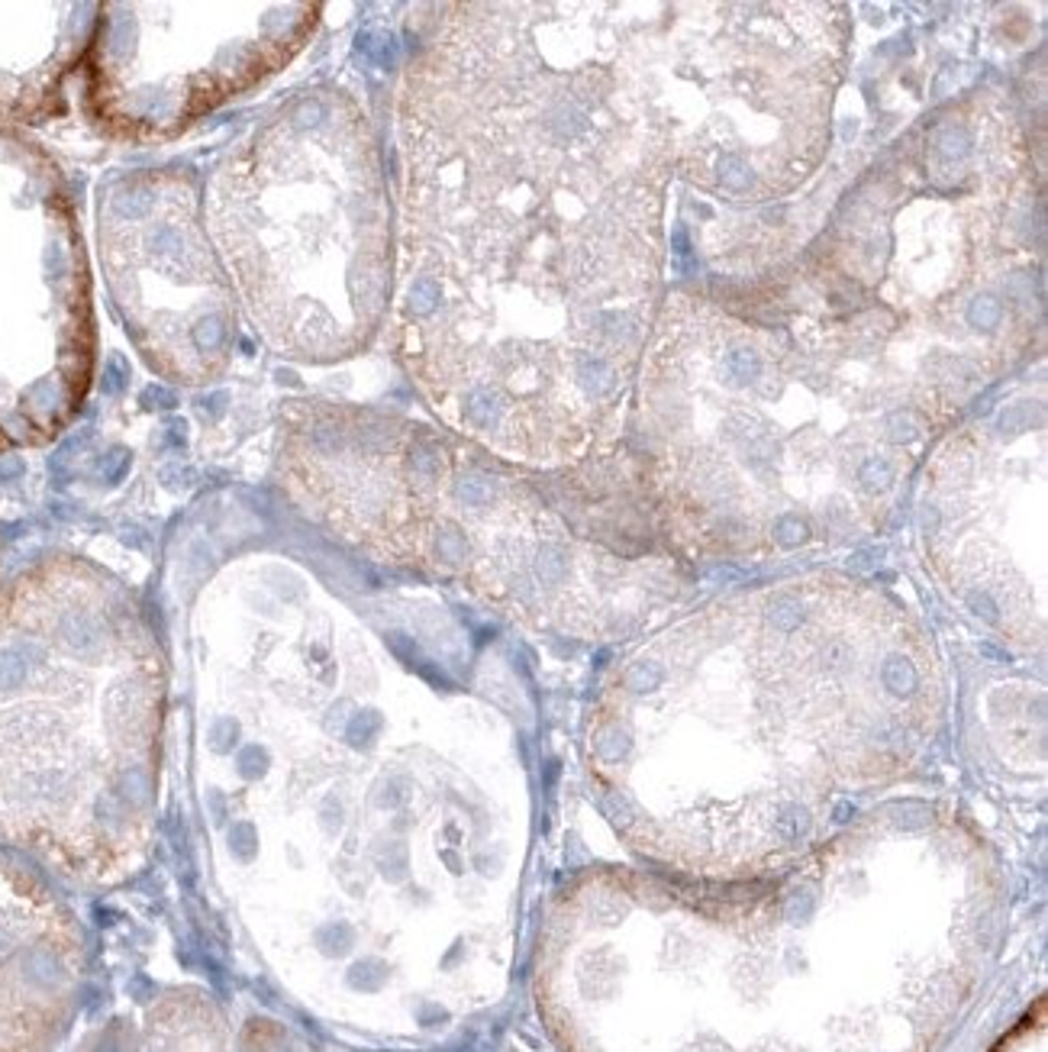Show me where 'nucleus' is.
I'll return each mask as SVG.
<instances>
[{"instance_id": "f257e3e1", "label": "nucleus", "mask_w": 1048, "mask_h": 1052, "mask_svg": "<svg viewBox=\"0 0 1048 1052\" xmlns=\"http://www.w3.org/2000/svg\"><path fill=\"white\" fill-rule=\"evenodd\" d=\"M607 81L584 7H449L400 95L413 375L504 459H574L617 384Z\"/></svg>"}, {"instance_id": "f03ea898", "label": "nucleus", "mask_w": 1048, "mask_h": 1052, "mask_svg": "<svg viewBox=\"0 0 1048 1052\" xmlns=\"http://www.w3.org/2000/svg\"><path fill=\"white\" fill-rule=\"evenodd\" d=\"M1001 908L964 823L864 813L759 878L591 875L552 917L542 1001L569 1052H936Z\"/></svg>"}, {"instance_id": "7ed1b4c3", "label": "nucleus", "mask_w": 1048, "mask_h": 1052, "mask_svg": "<svg viewBox=\"0 0 1048 1052\" xmlns=\"http://www.w3.org/2000/svg\"><path fill=\"white\" fill-rule=\"evenodd\" d=\"M736 653L694 723L600 714L591 768L659 872L739 881L804 859L923 763L939 726L929 643L878 591L810 578L722 621Z\"/></svg>"}, {"instance_id": "20e7f679", "label": "nucleus", "mask_w": 1048, "mask_h": 1052, "mask_svg": "<svg viewBox=\"0 0 1048 1052\" xmlns=\"http://www.w3.org/2000/svg\"><path fill=\"white\" fill-rule=\"evenodd\" d=\"M278 479L304 514L375 559L452 578L523 621H614L620 549L577 536L539 487L452 452L417 424L294 404Z\"/></svg>"}, {"instance_id": "39448f33", "label": "nucleus", "mask_w": 1048, "mask_h": 1052, "mask_svg": "<svg viewBox=\"0 0 1048 1052\" xmlns=\"http://www.w3.org/2000/svg\"><path fill=\"white\" fill-rule=\"evenodd\" d=\"M162 669L136 607L95 574L0 598V836L120 859L143 826Z\"/></svg>"}, {"instance_id": "423d86ee", "label": "nucleus", "mask_w": 1048, "mask_h": 1052, "mask_svg": "<svg viewBox=\"0 0 1048 1052\" xmlns=\"http://www.w3.org/2000/svg\"><path fill=\"white\" fill-rule=\"evenodd\" d=\"M207 233L249 324L278 355L355 352L387 297V204L365 117L297 91L220 158Z\"/></svg>"}, {"instance_id": "0eeeda50", "label": "nucleus", "mask_w": 1048, "mask_h": 1052, "mask_svg": "<svg viewBox=\"0 0 1048 1052\" xmlns=\"http://www.w3.org/2000/svg\"><path fill=\"white\" fill-rule=\"evenodd\" d=\"M88 46L95 120L130 143L185 133L258 88L313 30V3H107Z\"/></svg>"}, {"instance_id": "6e6552de", "label": "nucleus", "mask_w": 1048, "mask_h": 1052, "mask_svg": "<svg viewBox=\"0 0 1048 1052\" xmlns=\"http://www.w3.org/2000/svg\"><path fill=\"white\" fill-rule=\"evenodd\" d=\"M191 175L136 172L100 200V265L143 359L168 382L220 379L236 342V294L200 217Z\"/></svg>"}, {"instance_id": "1a4fd4ad", "label": "nucleus", "mask_w": 1048, "mask_h": 1052, "mask_svg": "<svg viewBox=\"0 0 1048 1052\" xmlns=\"http://www.w3.org/2000/svg\"><path fill=\"white\" fill-rule=\"evenodd\" d=\"M91 3H0V110H43L97 26Z\"/></svg>"}, {"instance_id": "9d476101", "label": "nucleus", "mask_w": 1048, "mask_h": 1052, "mask_svg": "<svg viewBox=\"0 0 1048 1052\" xmlns=\"http://www.w3.org/2000/svg\"><path fill=\"white\" fill-rule=\"evenodd\" d=\"M994 1052H1046V1005H1036V1010H1029L1003 1037Z\"/></svg>"}]
</instances>
